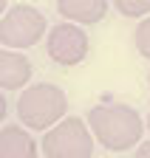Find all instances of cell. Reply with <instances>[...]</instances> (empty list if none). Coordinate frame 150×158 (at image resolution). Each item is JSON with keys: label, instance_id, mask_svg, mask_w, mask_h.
Instances as JSON below:
<instances>
[{"label": "cell", "instance_id": "1", "mask_svg": "<svg viewBox=\"0 0 150 158\" xmlns=\"http://www.w3.org/2000/svg\"><path fill=\"white\" fill-rule=\"evenodd\" d=\"M85 122H88L93 138L110 152L136 150L142 144V133L147 130V124L142 122V113L130 105H122V102L91 107Z\"/></svg>", "mask_w": 150, "mask_h": 158}, {"label": "cell", "instance_id": "2", "mask_svg": "<svg viewBox=\"0 0 150 158\" xmlns=\"http://www.w3.org/2000/svg\"><path fill=\"white\" fill-rule=\"evenodd\" d=\"M68 110V96L62 88L51 85V82H37L28 85L20 99H17V118L23 122L28 130H51L57 127Z\"/></svg>", "mask_w": 150, "mask_h": 158}, {"label": "cell", "instance_id": "3", "mask_svg": "<svg viewBox=\"0 0 150 158\" xmlns=\"http://www.w3.org/2000/svg\"><path fill=\"white\" fill-rule=\"evenodd\" d=\"M93 133L85 118L65 116L57 127H51L43 135V152L48 158H91L93 155Z\"/></svg>", "mask_w": 150, "mask_h": 158}, {"label": "cell", "instance_id": "4", "mask_svg": "<svg viewBox=\"0 0 150 158\" xmlns=\"http://www.w3.org/2000/svg\"><path fill=\"white\" fill-rule=\"evenodd\" d=\"M43 37H48V23L45 17L28 3H14L0 23V40L3 48H31Z\"/></svg>", "mask_w": 150, "mask_h": 158}, {"label": "cell", "instance_id": "5", "mask_svg": "<svg viewBox=\"0 0 150 158\" xmlns=\"http://www.w3.org/2000/svg\"><path fill=\"white\" fill-rule=\"evenodd\" d=\"M45 48L57 65H65V68L79 65L88 56V34L82 31V26L57 23V26H51V31L45 37Z\"/></svg>", "mask_w": 150, "mask_h": 158}, {"label": "cell", "instance_id": "6", "mask_svg": "<svg viewBox=\"0 0 150 158\" xmlns=\"http://www.w3.org/2000/svg\"><path fill=\"white\" fill-rule=\"evenodd\" d=\"M31 62L17 54V51H6L0 54V85H3V93L6 90H20L31 82Z\"/></svg>", "mask_w": 150, "mask_h": 158}, {"label": "cell", "instance_id": "7", "mask_svg": "<svg viewBox=\"0 0 150 158\" xmlns=\"http://www.w3.org/2000/svg\"><path fill=\"white\" fill-rule=\"evenodd\" d=\"M108 3L105 0H60L57 11L65 17V23L74 26H91V23H99V20L108 14Z\"/></svg>", "mask_w": 150, "mask_h": 158}, {"label": "cell", "instance_id": "8", "mask_svg": "<svg viewBox=\"0 0 150 158\" xmlns=\"http://www.w3.org/2000/svg\"><path fill=\"white\" fill-rule=\"evenodd\" d=\"M37 141L28 135L26 127L3 124L0 130V158H37Z\"/></svg>", "mask_w": 150, "mask_h": 158}, {"label": "cell", "instance_id": "9", "mask_svg": "<svg viewBox=\"0 0 150 158\" xmlns=\"http://www.w3.org/2000/svg\"><path fill=\"white\" fill-rule=\"evenodd\" d=\"M114 6L125 17H150V0H116Z\"/></svg>", "mask_w": 150, "mask_h": 158}, {"label": "cell", "instance_id": "10", "mask_svg": "<svg viewBox=\"0 0 150 158\" xmlns=\"http://www.w3.org/2000/svg\"><path fill=\"white\" fill-rule=\"evenodd\" d=\"M133 45L142 54V59H150V17H144L133 31Z\"/></svg>", "mask_w": 150, "mask_h": 158}, {"label": "cell", "instance_id": "11", "mask_svg": "<svg viewBox=\"0 0 150 158\" xmlns=\"http://www.w3.org/2000/svg\"><path fill=\"white\" fill-rule=\"evenodd\" d=\"M130 158H150V141H142L136 150H133V155Z\"/></svg>", "mask_w": 150, "mask_h": 158}, {"label": "cell", "instance_id": "12", "mask_svg": "<svg viewBox=\"0 0 150 158\" xmlns=\"http://www.w3.org/2000/svg\"><path fill=\"white\" fill-rule=\"evenodd\" d=\"M144 124H147V130H150V110H147V116H144Z\"/></svg>", "mask_w": 150, "mask_h": 158}, {"label": "cell", "instance_id": "13", "mask_svg": "<svg viewBox=\"0 0 150 158\" xmlns=\"http://www.w3.org/2000/svg\"><path fill=\"white\" fill-rule=\"evenodd\" d=\"M147 88H150V73H147Z\"/></svg>", "mask_w": 150, "mask_h": 158}]
</instances>
